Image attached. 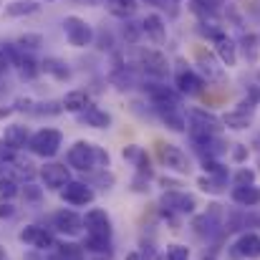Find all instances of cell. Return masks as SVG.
Wrapping results in <instances>:
<instances>
[{"label": "cell", "mask_w": 260, "mask_h": 260, "mask_svg": "<svg viewBox=\"0 0 260 260\" xmlns=\"http://www.w3.org/2000/svg\"><path fill=\"white\" fill-rule=\"evenodd\" d=\"M61 142H63V137H61L58 129H41L30 137L28 149L38 157H53L61 149Z\"/></svg>", "instance_id": "cell-2"}, {"label": "cell", "mask_w": 260, "mask_h": 260, "mask_svg": "<svg viewBox=\"0 0 260 260\" xmlns=\"http://www.w3.org/2000/svg\"><path fill=\"white\" fill-rule=\"evenodd\" d=\"M41 177L46 182V187L51 189H63L69 182H71V174H69V167L66 165H58V162H51L41 170Z\"/></svg>", "instance_id": "cell-9"}, {"label": "cell", "mask_w": 260, "mask_h": 260, "mask_svg": "<svg viewBox=\"0 0 260 260\" xmlns=\"http://www.w3.org/2000/svg\"><path fill=\"white\" fill-rule=\"evenodd\" d=\"M61 197L69 202V205H76V207H81V205H88L91 200H93V189L84 184V182H69L63 189H61Z\"/></svg>", "instance_id": "cell-11"}, {"label": "cell", "mask_w": 260, "mask_h": 260, "mask_svg": "<svg viewBox=\"0 0 260 260\" xmlns=\"http://www.w3.org/2000/svg\"><path fill=\"white\" fill-rule=\"evenodd\" d=\"M174 86H177L179 93H200V88L205 86V84H202V79H200L194 71L179 69L177 76H174Z\"/></svg>", "instance_id": "cell-13"}, {"label": "cell", "mask_w": 260, "mask_h": 260, "mask_svg": "<svg viewBox=\"0 0 260 260\" xmlns=\"http://www.w3.org/2000/svg\"><path fill=\"white\" fill-rule=\"evenodd\" d=\"M15 46H18L20 51H36V48L43 46V36H38V33H25V36H20V38L15 41Z\"/></svg>", "instance_id": "cell-25"}, {"label": "cell", "mask_w": 260, "mask_h": 260, "mask_svg": "<svg viewBox=\"0 0 260 260\" xmlns=\"http://www.w3.org/2000/svg\"><path fill=\"white\" fill-rule=\"evenodd\" d=\"M233 157H235L238 162H243V159L248 157V147H243V144H238V147H235V152H233Z\"/></svg>", "instance_id": "cell-38"}, {"label": "cell", "mask_w": 260, "mask_h": 260, "mask_svg": "<svg viewBox=\"0 0 260 260\" xmlns=\"http://www.w3.org/2000/svg\"><path fill=\"white\" fill-rule=\"evenodd\" d=\"M142 30L154 41V43H165L167 38V30H165V20L157 15V13H149L144 20H142Z\"/></svg>", "instance_id": "cell-17"}, {"label": "cell", "mask_w": 260, "mask_h": 260, "mask_svg": "<svg viewBox=\"0 0 260 260\" xmlns=\"http://www.w3.org/2000/svg\"><path fill=\"white\" fill-rule=\"evenodd\" d=\"M197 184H200V189H205V192H220V189H222L220 182H215V179H210V177H200Z\"/></svg>", "instance_id": "cell-33"}, {"label": "cell", "mask_w": 260, "mask_h": 260, "mask_svg": "<svg viewBox=\"0 0 260 260\" xmlns=\"http://www.w3.org/2000/svg\"><path fill=\"white\" fill-rule=\"evenodd\" d=\"M205 172L215 174L217 179H225V177H228V170H222V165H220L217 159H212V157H207V159H205Z\"/></svg>", "instance_id": "cell-30"}, {"label": "cell", "mask_w": 260, "mask_h": 260, "mask_svg": "<svg viewBox=\"0 0 260 260\" xmlns=\"http://www.w3.org/2000/svg\"><path fill=\"white\" fill-rule=\"evenodd\" d=\"M20 240L28 243V245H33V248H38V250L58 248L56 240H53V235H51L48 230L38 228V225H28V228H23V230H20Z\"/></svg>", "instance_id": "cell-8"}, {"label": "cell", "mask_w": 260, "mask_h": 260, "mask_svg": "<svg viewBox=\"0 0 260 260\" xmlns=\"http://www.w3.org/2000/svg\"><path fill=\"white\" fill-rule=\"evenodd\" d=\"M46 3H51V0H46Z\"/></svg>", "instance_id": "cell-47"}, {"label": "cell", "mask_w": 260, "mask_h": 260, "mask_svg": "<svg viewBox=\"0 0 260 260\" xmlns=\"http://www.w3.org/2000/svg\"><path fill=\"white\" fill-rule=\"evenodd\" d=\"M8 66V58H5V53H3V48H0V71Z\"/></svg>", "instance_id": "cell-41"}, {"label": "cell", "mask_w": 260, "mask_h": 260, "mask_svg": "<svg viewBox=\"0 0 260 260\" xmlns=\"http://www.w3.org/2000/svg\"><path fill=\"white\" fill-rule=\"evenodd\" d=\"M41 69L46 71V74H51V76H56V79H69L71 76V71H69V66L61 61V58H46L43 63H41Z\"/></svg>", "instance_id": "cell-23"}, {"label": "cell", "mask_w": 260, "mask_h": 260, "mask_svg": "<svg viewBox=\"0 0 260 260\" xmlns=\"http://www.w3.org/2000/svg\"><path fill=\"white\" fill-rule=\"evenodd\" d=\"M13 215V207L10 205H0V217H10Z\"/></svg>", "instance_id": "cell-40"}, {"label": "cell", "mask_w": 260, "mask_h": 260, "mask_svg": "<svg viewBox=\"0 0 260 260\" xmlns=\"http://www.w3.org/2000/svg\"><path fill=\"white\" fill-rule=\"evenodd\" d=\"M38 3H33V0H15V3H10V5H5V15L8 18H20V15H33V13H38Z\"/></svg>", "instance_id": "cell-21"}, {"label": "cell", "mask_w": 260, "mask_h": 260, "mask_svg": "<svg viewBox=\"0 0 260 260\" xmlns=\"http://www.w3.org/2000/svg\"><path fill=\"white\" fill-rule=\"evenodd\" d=\"M233 200L243 207H255L260 205V187L255 184H248V187H235L233 189Z\"/></svg>", "instance_id": "cell-18"}, {"label": "cell", "mask_w": 260, "mask_h": 260, "mask_svg": "<svg viewBox=\"0 0 260 260\" xmlns=\"http://www.w3.org/2000/svg\"><path fill=\"white\" fill-rule=\"evenodd\" d=\"M84 121H86L88 126H93V129H106L111 119H109V114L101 111L99 106H88L86 111H84Z\"/></svg>", "instance_id": "cell-22"}, {"label": "cell", "mask_w": 260, "mask_h": 260, "mask_svg": "<svg viewBox=\"0 0 260 260\" xmlns=\"http://www.w3.org/2000/svg\"><path fill=\"white\" fill-rule=\"evenodd\" d=\"M215 53H217L220 63H225V66H235V63H238V46H235V41L228 38L225 33L215 41Z\"/></svg>", "instance_id": "cell-14"}, {"label": "cell", "mask_w": 260, "mask_h": 260, "mask_svg": "<svg viewBox=\"0 0 260 260\" xmlns=\"http://www.w3.org/2000/svg\"><path fill=\"white\" fill-rule=\"evenodd\" d=\"M58 260H84L79 245H58Z\"/></svg>", "instance_id": "cell-27"}, {"label": "cell", "mask_w": 260, "mask_h": 260, "mask_svg": "<svg viewBox=\"0 0 260 260\" xmlns=\"http://www.w3.org/2000/svg\"><path fill=\"white\" fill-rule=\"evenodd\" d=\"M124 260H144V258H142V253H129Z\"/></svg>", "instance_id": "cell-42"}, {"label": "cell", "mask_w": 260, "mask_h": 260, "mask_svg": "<svg viewBox=\"0 0 260 260\" xmlns=\"http://www.w3.org/2000/svg\"><path fill=\"white\" fill-rule=\"evenodd\" d=\"M197 61H200V71H202V76L207 79V81H222L225 79V71L217 66V61L210 56V53H205L202 48L197 51Z\"/></svg>", "instance_id": "cell-15"}, {"label": "cell", "mask_w": 260, "mask_h": 260, "mask_svg": "<svg viewBox=\"0 0 260 260\" xmlns=\"http://www.w3.org/2000/svg\"><path fill=\"white\" fill-rule=\"evenodd\" d=\"M10 111H13V109H10V106H3V109H0V119H3V116H8V114H10Z\"/></svg>", "instance_id": "cell-43"}, {"label": "cell", "mask_w": 260, "mask_h": 260, "mask_svg": "<svg viewBox=\"0 0 260 260\" xmlns=\"http://www.w3.org/2000/svg\"><path fill=\"white\" fill-rule=\"evenodd\" d=\"M106 3V10L116 18H132L137 13V0H104Z\"/></svg>", "instance_id": "cell-20"}, {"label": "cell", "mask_w": 260, "mask_h": 260, "mask_svg": "<svg viewBox=\"0 0 260 260\" xmlns=\"http://www.w3.org/2000/svg\"><path fill=\"white\" fill-rule=\"evenodd\" d=\"M88 106H91V99H88V93L84 91V88L69 91V93L63 96V101H61V109H66V111H71V114L86 111Z\"/></svg>", "instance_id": "cell-16"}, {"label": "cell", "mask_w": 260, "mask_h": 260, "mask_svg": "<svg viewBox=\"0 0 260 260\" xmlns=\"http://www.w3.org/2000/svg\"><path fill=\"white\" fill-rule=\"evenodd\" d=\"M53 228L63 235H79L84 230V220L74 210H61L53 215Z\"/></svg>", "instance_id": "cell-10"}, {"label": "cell", "mask_w": 260, "mask_h": 260, "mask_svg": "<svg viewBox=\"0 0 260 260\" xmlns=\"http://www.w3.org/2000/svg\"><path fill=\"white\" fill-rule=\"evenodd\" d=\"M167 260H189V248H184V245H170L167 248Z\"/></svg>", "instance_id": "cell-31"}, {"label": "cell", "mask_w": 260, "mask_h": 260, "mask_svg": "<svg viewBox=\"0 0 260 260\" xmlns=\"http://www.w3.org/2000/svg\"><path fill=\"white\" fill-rule=\"evenodd\" d=\"M13 157H15V149L0 139V162H13Z\"/></svg>", "instance_id": "cell-34"}, {"label": "cell", "mask_w": 260, "mask_h": 260, "mask_svg": "<svg viewBox=\"0 0 260 260\" xmlns=\"http://www.w3.org/2000/svg\"><path fill=\"white\" fill-rule=\"evenodd\" d=\"M63 30H66V38L74 48H86L88 43L93 41V30L86 20H81L79 15H66L63 20Z\"/></svg>", "instance_id": "cell-3"}, {"label": "cell", "mask_w": 260, "mask_h": 260, "mask_svg": "<svg viewBox=\"0 0 260 260\" xmlns=\"http://www.w3.org/2000/svg\"><path fill=\"white\" fill-rule=\"evenodd\" d=\"M162 207H165L167 212H182V215H189V212H194L197 202H194V197L187 194V192L170 189V192H165V197H162Z\"/></svg>", "instance_id": "cell-5"}, {"label": "cell", "mask_w": 260, "mask_h": 260, "mask_svg": "<svg viewBox=\"0 0 260 260\" xmlns=\"http://www.w3.org/2000/svg\"><path fill=\"white\" fill-rule=\"evenodd\" d=\"M154 260H167V255H159V258H154Z\"/></svg>", "instance_id": "cell-46"}, {"label": "cell", "mask_w": 260, "mask_h": 260, "mask_svg": "<svg viewBox=\"0 0 260 260\" xmlns=\"http://www.w3.org/2000/svg\"><path fill=\"white\" fill-rule=\"evenodd\" d=\"M3 142H5V144H10L13 149H20V147H25V144L30 142V137H28V129H25V126L13 124V126H8V129H5Z\"/></svg>", "instance_id": "cell-19"}, {"label": "cell", "mask_w": 260, "mask_h": 260, "mask_svg": "<svg viewBox=\"0 0 260 260\" xmlns=\"http://www.w3.org/2000/svg\"><path fill=\"white\" fill-rule=\"evenodd\" d=\"M139 63H142V69L147 74H152L157 79H165L170 74V63H167L165 53H159V51H152V48L139 51Z\"/></svg>", "instance_id": "cell-6"}, {"label": "cell", "mask_w": 260, "mask_h": 260, "mask_svg": "<svg viewBox=\"0 0 260 260\" xmlns=\"http://www.w3.org/2000/svg\"><path fill=\"white\" fill-rule=\"evenodd\" d=\"M84 248L93 250V253H109V240H106V238H93V235H88Z\"/></svg>", "instance_id": "cell-28"}, {"label": "cell", "mask_w": 260, "mask_h": 260, "mask_svg": "<svg viewBox=\"0 0 260 260\" xmlns=\"http://www.w3.org/2000/svg\"><path fill=\"white\" fill-rule=\"evenodd\" d=\"M149 3L157 5V8H165V10H170V13L177 10V0H149Z\"/></svg>", "instance_id": "cell-36"}, {"label": "cell", "mask_w": 260, "mask_h": 260, "mask_svg": "<svg viewBox=\"0 0 260 260\" xmlns=\"http://www.w3.org/2000/svg\"><path fill=\"white\" fill-rule=\"evenodd\" d=\"M230 129H248L250 126V114H243V111H230V114H225V119H222Z\"/></svg>", "instance_id": "cell-24"}, {"label": "cell", "mask_w": 260, "mask_h": 260, "mask_svg": "<svg viewBox=\"0 0 260 260\" xmlns=\"http://www.w3.org/2000/svg\"><path fill=\"white\" fill-rule=\"evenodd\" d=\"M84 228H86L88 235H93V238H111V220H109V215L104 212V210H88L86 217H84Z\"/></svg>", "instance_id": "cell-4"}, {"label": "cell", "mask_w": 260, "mask_h": 260, "mask_svg": "<svg viewBox=\"0 0 260 260\" xmlns=\"http://www.w3.org/2000/svg\"><path fill=\"white\" fill-rule=\"evenodd\" d=\"M233 248H235V250H233L235 258H250V260L260 258V235H255V233H245Z\"/></svg>", "instance_id": "cell-12"}, {"label": "cell", "mask_w": 260, "mask_h": 260, "mask_svg": "<svg viewBox=\"0 0 260 260\" xmlns=\"http://www.w3.org/2000/svg\"><path fill=\"white\" fill-rule=\"evenodd\" d=\"M23 192H25V197H28V200H41V189H38V187H33V184H28Z\"/></svg>", "instance_id": "cell-37"}, {"label": "cell", "mask_w": 260, "mask_h": 260, "mask_svg": "<svg viewBox=\"0 0 260 260\" xmlns=\"http://www.w3.org/2000/svg\"><path fill=\"white\" fill-rule=\"evenodd\" d=\"M159 147V157H162V162L174 170V172L179 174H187L192 167H189V159H187V154L179 149V147H174V144H157Z\"/></svg>", "instance_id": "cell-7"}, {"label": "cell", "mask_w": 260, "mask_h": 260, "mask_svg": "<svg viewBox=\"0 0 260 260\" xmlns=\"http://www.w3.org/2000/svg\"><path fill=\"white\" fill-rule=\"evenodd\" d=\"M99 48H101V51H109V48H111V36H109V33H106V36H101Z\"/></svg>", "instance_id": "cell-39"}, {"label": "cell", "mask_w": 260, "mask_h": 260, "mask_svg": "<svg viewBox=\"0 0 260 260\" xmlns=\"http://www.w3.org/2000/svg\"><path fill=\"white\" fill-rule=\"evenodd\" d=\"M139 33H144V30H142V25H134V23L124 25V38H129L132 43L137 41V36H139Z\"/></svg>", "instance_id": "cell-35"}, {"label": "cell", "mask_w": 260, "mask_h": 260, "mask_svg": "<svg viewBox=\"0 0 260 260\" xmlns=\"http://www.w3.org/2000/svg\"><path fill=\"white\" fill-rule=\"evenodd\" d=\"M18 194V184L13 182V179H3L0 177V200H10V197H15Z\"/></svg>", "instance_id": "cell-29"}, {"label": "cell", "mask_w": 260, "mask_h": 260, "mask_svg": "<svg viewBox=\"0 0 260 260\" xmlns=\"http://www.w3.org/2000/svg\"><path fill=\"white\" fill-rule=\"evenodd\" d=\"M5 258V250H3V248H0V260Z\"/></svg>", "instance_id": "cell-45"}, {"label": "cell", "mask_w": 260, "mask_h": 260, "mask_svg": "<svg viewBox=\"0 0 260 260\" xmlns=\"http://www.w3.org/2000/svg\"><path fill=\"white\" fill-rule=\"evenodd\" d=\"M96 162L104 165V167H109V154H106L104 149L88 144V142H76V144L69 149V165L76 167V170H81V172H88Z\"/></svg>", "instance_id": "cell-1"}, {"label": "cell", "mask_w": 260, "mask_h": 260, "mask_svg": "<svg viewBox=\"0 0 260 260\" xmlns=\"http://www.w3.org/2000/svg\"><path fill=\"white\" fill-rule=\"evenodd\" d=\"M253 179H255V172L248 170V167L235 174V184H238V187H248V184H253Z\"/></svg>", "instance_id": "cell-32"}, {"label": "cell", "mask_w": 260, "mask_h": 260, "mask_svg": "<svg viewBox=\"0 0 260 260\" xmlns=\"http://www.w3.org/2000/svg\"><path fill=\"white\" fill-rule=\"evenodd\" d=\"M93 260H109V258H106V255H96Z\"/></svg>", "instance_id": "cell-44"}, {"label": "cell", "mask_w": 260, "mask_h": 260, "mask_svg": "<svg viewBox=\"0 0 260 260\" xmlns=\"http://www.w3.org/2000/svg\"><path fill=\"white\" fill-rule=\"evenodd\" d=\"M240 46H243V53H245L248 61H255V58H258V36H253V33L243 36Z\"/></svg>", "instance_id": "cell-26"}]
</instances>
